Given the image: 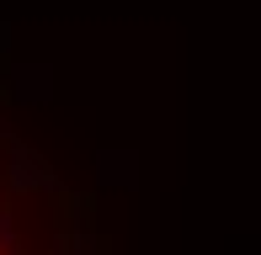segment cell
Masks as SVG:
<instances>
[{
  "label": "cell",
  "instance_id": "cell-2",
  "mask_svg": "<svg viewBox=\"0 0 261 255\" xmlns=\"http://www.w3.org/2000/svg\"><path fill=\"white\" fill-rule=\"evenodd\" d=\"M0 255H16V207H0Z\"/></svg>",
  "mask_w": 261,
  "mask_h": 255
},
{
  "label": "cell",
  "instance_id": "cell-3",
  "mask_svg": "<svg viewBox=\"0 0 261 255\" xmlns=\"http://www.w3.org/2000/svg\"><path fill=\"white\" fill-rule=\"evenodd\" d=\"M0 144H11V128H6V117H0Z\"/></svg>",
  "mask_w": 261,
  "mask_h": 255
},
{
  "label": "cell",
  "instance_id": "cell-1",
  "mask_svg": "<svg viewBox=\"0 0 261 255\" xmlns=\"http://www.w3.org/2000/svg\"><path fill=\"white\" fill-rule=\"evenodd\" d=\"M6 176H11L16 192H59V176L32 154V149H21V144H11V170Z\"/></svg>",
  "mask_w": 261,
  "mask_h": 255
}]
</instances>
